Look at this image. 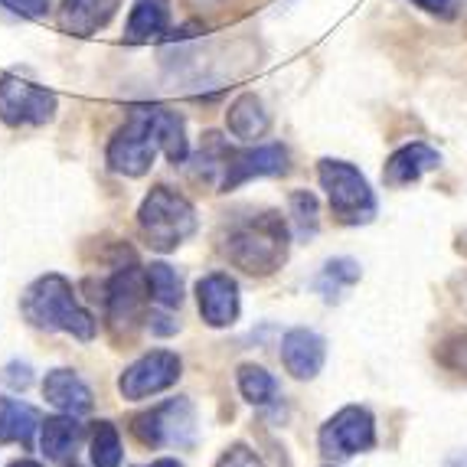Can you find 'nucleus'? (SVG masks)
Segmentation results:
<instances>
[{"instance_id":"cd10ccee","label":"nucleus","mask_w":467,"mask_h":467,"mask_svg":"<svg viewBox=\"0 0 467 467\" xmlns=\"http://www.w3.org/2000/svg\"><path fill=\"white\" fill-rule=\"evenodd\" d=\"M216 467H265V464H262V461L255 458V451H249L245 444H233V448L216 461Z\"/></svg>"},{"instance_id":"f8f14e48","label":"nucleus","mask_w":467,"mask_h":467,"mask_svg":"<svg viewBox=\"0 0 467 467\" xmlns=\"http://www.w3.org/2000/svg\"><path fill=\"white\" fill-rule=\"evenodd\" d=\"M281 359H285V369H288L295 379H314V376L324 369L327 343H324V337L307 327L288 330L285 340H281Z\"/></svg>"},{"instance_id":"20e7f679","label":"nucleus","mask_w":467,"mask_h":467,"mask_svg":"<svg viewBox=\"0 0 467 467\" xmlns=\"http://www.w3.org/2000/svg\"><path fill=\"white\" fill-rule=\"evenodd\" d=\"M320 187L327 190L330 210L343 226H367L376 216V193L369 190L367 177L347 161L324 157L317 164Z\"/></svg>"},{"instance_id":"f03ea898","label":"nucleus","mask_w":467,"mask_h":467,"mask_svg":"<svg viewBox=\"0 0 467 467\" xmlns=\"http://www.w3.org/2000/svg\"><path fill=\"white\" fill-rule=\"evenodd\" d=\"M226 255L235 268L245 275H272L285 265L288 258V226L278 213H262V216L242 223L229 233Z\"/></svg>"},{"instance_id":"0eeeda50","label":"nucleus","mask_w":467,"mask_h":467,"mask_svg":"<svg viewBox=\"0 0 467 467\" xmlns=\"http://www.w3.org/2000/svg\"><path fill=\"white\" fill-rule=\"evenodd\" d=\"M376 444V421L363 405H347L320 429V451L327 458H353Z\"/></svg>"},{"instance_id":"6e6552de","label":"nucleus","mask_w":467,"mask_h":467,"mask_svg":"<svg viewBox=\"0 0 467 467\" xmlns=\"http://www.w3.org/2000/svg\"><path fill=\"white\" fill-rule=\"evenodd\" d=\"M291 171V154L285 144H262L249 150H226L223 157V183L219 187L235 190L249 183L252 177H281Z\"/></svg>"},{"instance_id":"393cba45","label":"nucleus","mask_w":467,"mask_h":467,"mask_svg":"<svg viewBox=\"0 0 467 467\" xmlns=\"http://www.w3.org/2000/svg\"><path fill=\"white\" fill-rule=\"evenodd\" d=\"M92 464L95 467H121V438L111 421H99L92 435Z\"/></svg>"},{"instance_id":"4468645a","label":"nucleus","mask_w":467,"mask_h":467,"mask_svg":"<svg viewBox=\"0 0 467 467\" xmlns=\"http://www.w3.org/2000/svg\"><path fill=\"white\" fill-rule=\"evenodd\" d=\"M144 297H150L148 291V275H140L138 268H125L118 272L109 285V317L115 327L121 324H134L140 317Z\"/></svg>"},{"instance_id":"b1692460","label":"nucleus","mask_w":467,"mask_h":467,"mask_svg":"<svg viewBox=\"0 0 467 467\" xmlns=\"http://www.w3.org/2000/svg\"><path fill=\"white\" fill-rule=\"evenodd\" d=\"M239 389L245 402L265 405V402H272V396H275V379L268 369L245 363V367H239Z\"/></svg>"},{"instance_id":"412c9836","label":"nucleus","mask_w":467,"mask_h":467,"mask_svg":"<svg viewBox=\"0 0 467 467\" xmlns=\"http://www.w3.org/2000/svg\"><path fill=\"white\" fill-rule=\"evenodd\" d=\"M82 438V425H78L72 415H59V419H47L43 421V451L47 458L53 461H63L66 454L76 448V441Z\"/></svg>"},{"instance_id":"9b49d317","label":"nucleus","mask_w":467,"mask_h":467,"mask_svg":"<svg viewBox=\"0 0 467 467\" xmlns=\"http://www.w3.org/2000/svg\"><path fill=\"white\" fill-rule=\"evenodd\" d=\"M200 314L210 327H233L239 320V285L229 275L213 272L196 285Z\"/></svg>"},{"instance_id":"423d86ee","label":"nucleus","mask_w":467,"mask_h":467,"mask_svg":"<svg viewBox=\"0 0 467 467\" xmlns=\"http://www.w3.org/2000/svg\"><path fill=\"white\" fill-rule=\"evenodd\" d=\"M56 118V95L20 76L0 78V121L10 128L47 125Z\"/></svg>"},{"instance_id":"4be33fe9","label":"nucleus","mask_w":467,"mask_h":467,"mask_svg":"<svg viewBox=\"0 0 467 467\" xmlns=\"http://www.w3.org/2000/svg\"><path fill=\"white\" fill-rule=\"evenodd\" d=\"M359 281V265L353 262V258H334V262H327L324 265V272L317 275V281H314V288L324 295V301H340L343 291L353 288Z\"/></svg>"},{"instance_id":"c85d7f7f","label":"nucleus","mask_w":467,"mask_h":467,"mask_svg":"<svg viewBox=\"0 0 467 467\" xmlns=\"http://www.w3.org/2000/svg\"><path fill=\"white\" fill-rule=\"evenodd\" d=\"M0 382H7L10 389H26L33 382V369L26 363H7L4 373H0Z\"/></svg>"},{"instance_id":"39448f33","label":"nucleus","mask_w":467,"mask_h":467,"mask_svg":"<svg viewBox=\"0 0 467 467\" xmlns=\"http://www.w3.org/2000/svg\"><path fill=\"white\" fill-rule=\"evenodd\" d=\"M157 134L150 109H134L109 140V167L121 177H144L154 167Z\"/></svg>"},{"instance_id":"aec40b11","label":"nucleus","mask_w":467,"mask_h":467,"mask_svg":"<svg viewBox=\"0 0 467 467\" xmlns=\"http://www.w3.org/2000/svg\"><path fill=\"white\" fill-rule=\"evenodd\" d=\"M39 425V415L33 405L20 402V399H0V444L20 441L26 448Z\"/></svg>"},{"instance_id":"9d476101","label":"nucleus","mask_w":467,"mask_h":467,"mask_svg":"<svg viewBox=\"0 0 467 467\" xmlns=\"http://www.w3.org/2000/svg\"><path fill=\"white\" fill-rule=\"evenodd\" d=\"M196 415L187 399H173L154 412H144L134 419L131 431L144 444H190L193 441Z\"/></svg>"},{"instance_id":"7c9ffc66","label":"nucleus","mask_w":467,"mask_h":467,"mask_svg":"<svg viewBox=\"0 0 467 467\" xmlns=\"http://www.w3.org/2000/svg\"><path fill=\"white\" fill-rule=\"evenodd\" d=\"M144 467H183V464L173 458H161V461H154V464H144Z\"/></svg>"},{"instance_id":"bb28decb","label":"nucleus","mask_w":467,"mask_h":467,"mask_svg":"<svg viewBox=\"0 0 467 467\" xmlns=\"http://www.w3.org/2000/svg\"><path fill=\"white\" fill-rule=\"evenodd\" d=\"M0 7H7L16 16H26V20H39L49 14V0H0Z\"/></svg>"},{"instance_id":"ddd939ff","label":"nucleus","mask_w":467,"mask_h":467,"mask_svg":"<svg viewBox=\"0 0 467 467\" xmlns=\"http://www.w3.org/2000/svg\"><path fill=\"white\" fill-rule=\"evenodd\" d=\"M438 167H441V154H438L435 148H429V144L415 140V144L399 148L396 154L386 161V167H382V183L392 190L409 187V183L421 180L429 171H438Z\"/></svg>"},{"instance_id":"a211bd4d","label":"nucleus","mask_w":467,"mask_h":467,"mask_svg":"<svg viewBox=\"0 0 467 467\" xmlns=\"http://www.w3.org/2000/svg\"><path fill=\"white\" fill-rule=\"evenodd\" d=\"M226 125L239 140H255V138H262V134L268 131L272 118H268L265 105H262V99H258V95L245 92V95H239L233 105H229Z\"/></svg>"},{"instance_id":"1a4fd4ad","label":"nucleus","mask_w":467,"mask_h":467,"mask_svg":"<svg viewBox=\"0 0 467 467\" xmlns=\"http://www.w3.org/2000/svg\"><path fill=\"white\" fill-rule=\"evenodd\" d=\"M180 369H183V363H180L177 353L154 350V353H148V357H140L138 363H131V367L121 373L118 389H121L125 399L138 402V399H148V396L171 389L173 382L180 379Z\"/></svg>"},{"instance_id":"dca6fc26","label":"nucleus","mask_w":467,"mask_h":467,"mask_svg":"<svg viewBox=\"0 0 467 467\" xmlns=\"http://www.w3.org/2000/svg\"><path fill=\"white\" fill-rule=\"evenodd\" d=\"M43 396L66 415H86L92 409V389L72 369H53L43 379Z\"/></svg>"},{"instance_id":"473e14b6","label":"nucleus","mask_w":467,"mask_h":467,"mask_svg":"<svg viewBox=\"0 0 467 467\" xmlns=\"http://www.w3.org/2000/svg\"><path fill=\"white\" fill-rule=\"evenodd\" d=\"M10 467H39V464H36V461H14Z\"/></svg>"},{"instance_id":"6ab92c4d","label":"nucleus","mask_w":467,"mask_h":467,"mask_svg":"<svg viewBox=\"0 0 467 467\" xmlns=\"http://www.w3.org/2000/svg\"><path fill=\"white\" fill-rule=\"evenodd\" d=\"M150 118H154V134L161 150L167 154L171 164H183L190 157V140H187V121L180 111L171 109H150Z\"/></svg>"},{"instance_id":"f257e3e1","label":"nucleus","mask_w":467,"mask_h":467,"mask_svg":"<svg viewBox=\"0 0 467 467\" xmlns=\"http://www.w3.org/2000/svg\"><path fill=\"white\" fill-rule=\"evenodd\" d=\"M20 311L30 320L36 330H47V334H72L78 340H92L95 337V317L78 304L72 285L63 275H43L26 288L24 301H20Z\"/></svg>"},{"instance_id":"2f4dec72","label":"nucleus","mask_w":467,"mask_h":467,"mask_svg":"<svg viewBox=\"0 0 467 467\" xmlns=\"http://www.w3.org/2000/svg\"><path fill=\"white\" fill-rule=\"evenodd\" d=\"M448 467H467V451L464 454H454V458L448 461Z\"/></svg>"},{"instance_id":"a878e982","label":"nucleus","mask_w":467,"mask_h":467,"mask_svg":"<svg viewBox=\"0 0 467 467\" xmlns=\"http://www.w3.org/2000/svg\"><path fill=\"white\" fill-rule=\"evenodd\" d=\"M291 216H295L301 235L317 233V200H314V193H307V190L291 193Z\"/></svg>"},{"instance_id":"2eb2a0df","label":"nucleus","mask_w":467,"mask_h":467,"mask_svg":"<svg viewBox=\"0 0 467 467\" xmlns=\"http://www.w3.org/2000/svg\"><path fill=\"white\" fill-rule=\"evenodd\" d=\"M121 0H63L59 26L72 36H92L118 14Z\"/></svg>"},{"instance_id":"c756f323","label":"nucleus","mask_w":467,"mask_h":467,"mask_svg":"<svg viewBox=\"0 0 467 467\" xmlns=\"http://www.w3.org/2000/svg\"><path fill=\"white\" fill-rule=\"evenodd\" d=\"M415 7H421L425 14H435V16H451L454 14V4L458 0H412Z\"/></svg>"},{"instance_id":"f3484780","label":"nucleus","mask_w":467,"mask_h":467,"mask_svg":"<svg viewBox=\"0 0 467 467\" xmlns=\"http://www.w3.org/2000/svg\"><path fill=\"white\" fill-rule=\"evenodd\" d=\"M171 0H138L128 16V43H150V39H161L171 24Z\"/></svg>"},{"instance_id":"5701e85b","label":"nucleus","mask_w":467,"mask_h":467,"mask_svg":"<svg viewBox=\"0 0 467 467\" xmlns=\"http://www.w3.org/2000/svg\"><path fill=\"white\" fill-rule=\"evenodd\" d=\"M148 275V291L161 307H180L183 304V278L177 275V268L164 265V262H154V265L144 268Z\"/></svg>"},{"instance_id":"7ed1b4c3","label":"nucleus","mask_w":467,"mask_h":467,"mask_svg":"<svg viewBox=\"0 0 467 467\" xmlns=\"http://www.w3.org/2000/svg\"><path fill=\"white\" fill-rule=\"evenodd\" d=\"M140 233L150 249L173 252L180 242H187L196 233V210L187 196H180L171 187H154L138 210Z\"/></svg>"}]
</instances>
